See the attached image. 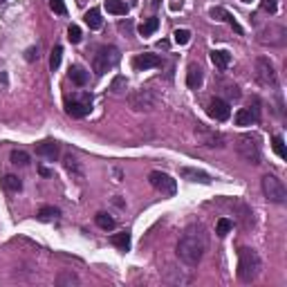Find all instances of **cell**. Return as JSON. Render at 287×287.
<instances>
[{
    "label": "cell",
    "instance_id": "obj_11",
    "mask_svg": "<svg viewBox=\"0 0 287 287\" xmlns=\"http://www.w3.org/2000/svg\"><path fill=\"white\" fill-rule=\"evenodd\" d=\"M206 112H209V117L215 119V122H226L229 114H231V108H229V103H226L224 99L215 97V99H211L209 101V105H206Z\"/></svg>",
    "mask_w": 287,
    "mask_h": 287
},
{
    "label": "cell",
    "instance_id": "obj_7",
    "mask_svg": "<svg viewBox=\"0 0 287 287\" xmlns=\"http://www.w3.org/2000/svg\"><path fill=\"white\" fill-rule=\"evenodd\" d=\"M256 79H258L260 85L265 88H276L278 85V74H276L274 63L267 56H258L256 59Z\"/></svg>",
    "mask_w": 287,
    "mask_h": 287
},
{
    "label": "cell",
    "instance_id": "obj_28",
    "mask_svg": "<svg viewBox=\"0 0 287 287\" xmlns=\"http://www.w3.org/2000/svg\"><path fill=\"white\" fill-rule=\"evenodd\" d=\"M56 285L63 287V285H79V276L72 274V271H61L56 276Z\"/></svg>",
    "mask_w": 287,
    "mask_h": 287
},
{
    "label": "cell",
    "instance_id": "obj_5",
    "mask_svg": "<svg viewBox=\"0 0 287 287\" xmlns=\"http://www.w3.org/2000/svg\"><path fill=\"white\" fill-rule=\"evenodd\" d=\"M260 186H263V193L269 202H274V204H285L287 202V189H285V184L280 178H276V175H265Z\"/></svg>",
    "mask_w": 287,
    "mask_h": 287
},
{
    "label": "cell",
    "instance_id": "obj_25",
    "mask_svg": "<svg viewBox=\"0 0 287 287\" xmlns=\"http://www.w3.org/2000/svg\"><path fill=\"white\" fill-rule=\"evenodd\" d=\"M3 186L9 191V193H18V191H23V182L16 178V175H5Z\"/></svg>",
    "mask_w": 287,
    "mask_h": 287
},
{
    "label": "cell",
    "instance_id": "obj_12",
    "mask_svg": "<svg viewBox=\"0 0 287 287\" xmlns=\"http://www.w3.org/2000/svg\"><path fill=\"white\" fill-rule=\"evenodd\" d=\"M209 16L213 18V21H222V23H226V25H231L236 34H243V32H245V29H243V25H240L238 21H236V16H234V14H231V12H226L224 7H211V9H209Z\"/></svg>",
    "mask_w": 287,
    "mask_h": 287
},
{
    "label": "cell",
    "instance_id": "obj_14",
    "mask_svg": "<svg viewBox=\"0 0 287 287\" xmlns=\"http://www.w3.org/2000/svg\"><path fill=\"white\" fill-rule=\"evenodd\" d=\"M162 65V59L157 56V54H137V56L133 59V68L137 70V72H144V70H150V68H159Z\"/></svg>",
    "mask_w": 287,
    "mask_h": 287
},
{
    "label": "cell",
    "instance_id": "obj_18",
    "mask_svg": "<svg viewBox=\"0 0 287 287\" xmlns=\"http://www.w3.org/2000/svg\"><path fill=\"white\" fill-rule=\"evenodd\" d=\"M204 81V72L202 68H200L198 63H191L189 68H186V85H189L191 90H198L200 85Z\"/></svg>",
    "mask_w": 287,
    "mask_h": 287
},
{
    "label": "cell",
    "instance_id": "obj_35",
    "mask_svg": "<svg viewBox=\"0 0 287 287\" xmlns=\"http://www.w3.org/2000/svg\"><path fill=\"white\" fill-rule=\"evenodd\" d=\"M68 38H70V43H81L83 34H81V29H79V25H70L68 27Z\"/></svg>",
    "mask_w": 287,
    "mask_h": 287
},
{
    "label": "cell",
    "instance_id": "obj_37",
    "mask_svg": "<svg viewBox=\"0 0 287 287\" xmlns=\"http://www.w3.org/2000/svg\"><path fill=\"white\" fill-rule=\"evenodd\" d=\"M49 7H52V12L59 14V16H65V14H68V7H65L63 0H49Z\"/></svg>",
    "mask_w": 287,
    "mask_h": 287
},
{
    "label": "cell",
    "instance_id": "obj_3",
    "mask_svg": "<svg viewBox=\"0 0 287 287\" xmlns=\"http://www.w3.org/2000/svg\"><path fill=\"white\" fill-rule=\"evenodd\" d=\"M122 61V52H119L114 45H103V47L97 49L92 59V68L97 77H103L105 72H110L112 68H117V63Z\"/></svg>",
    "mask_w": 287,
    "mask_h": 287
},
{
    "label": "cell",
    "instance_id": "obj_27",
    "mask_svg": "<svg viewBox=\"0 0 287 287\" xmlns=\"http://www.w3.org/2000/svg\"><path fill=\"white\" fill-rule=\"evenodd\" d=\"M59 213H61V211H59L56 206H41V209H38V220H43V222H49V220L59 218Z\"/></svg>",
    "mask_w": 287,
    "mask_h": 287
},
{
    "label": "cell",
    "instance_id": "obj_4",
    "mask_svg": "<svg viewBox=\"0 0 287 287\" xmlns=\"http://www.w3.org/2000/svg\"><path fill=\"white\" fill-rule=\"evenodd\" d=\"M236 150H238V155L245 159L247 164L258 166L260 159H263V155H260V139H258V135H251V133L240 135V137L236 139Z\"/></svg>",
    "mask_w": 287,
    "mask_h": 287
},
{
    "label": "cell",
    "instance_id": "obj_41",
    "mask_svg": "<svg viewBox=\"0 0 287 287\" xmlns=\"http://www.w3.org/2000/svg\"><path fill=\"white\" fill-rule=\"evenodd\" d=\"M243 3H251V0H243Z\"/></svg>",
    "mask_w": 287,
    "mask_h": 287
},
{
    "label": "cell",
    "instance_id": "obj_16",
    "mask_svg": "<svg viewBox=\"0 0 287 287\" xmlns=\"http://www.w3.org/2000/svg\"><path fill=\"white\" fill-rule=\"evenodd\" d=\"M180 175H182L184 180H189V182H195V184H211V175L204 173V170H200V168L182 166V168H180Z\"/></svg>",
    "mask_w": 287,
    "mask_h": 287
},
{
    "label": "cell",
    "instance_id": "obj_1",
    "mask_svg": "<svg viewBox=\"0 0 287 287\" xmlns=\"http://www.w3.org/2000/svg\"><path fill=\"white\" fill-rule=\"evenodd\" d=\"M206 249H209V234L200 222L189 224L182 231L178 240V247H175V254H178L180 263H184L186 267H198L202 263Z\"/></svg>",
    "mask_w": 287,
    "mask_h": 287
},
{
    "label": "cell",
    "instance_id": "obj_38",
    "mask_svg": "<svg viewBox=\"0 0 287 287\" xmlns=\"http://www.w3.org/2000/svg\"><path fill=\"white\" fill-rule=\"evenodd\" d=\"M260 9H263V12H269V14H276V0H263Z\"/></svg>",
    "mask_w": 287,
    "mask_h": 287
},
{
    "label": "cell",
    "instance_id": "obj_22",
    "mask_svg": "<svg viewBox=\"0 0 287 287\" xmlns=\"http://www.w3.org/2000/svg\"><path fill=\"white\" fill-rule=\"evenodd\" d=\"M94 222H97V226H99V229H103V231H112L114 226H117V222H114L112 215L103 213V211H99V213L94 215Z\"/></svg>",
    "mask_w": 287,
    "mask_h": 287
},
{
    "label": "cell",
    "instance_id": "obj_15",
    "mask_svg": "<svg viewBox=\"0 0 287 287\" xmlns=\"http://www.w3.org/2000/svg\"><path fill=\"white\" fill-rule=\"evenodd\" d=\"M260 36H269V38H265L263 43H269V45H285V36H287V32H285V27L283 25H269V27L265 29Z\"/></svg>",
    "mask_w": 287,
    "mask_h": 287
},
{
    "label": "cell",
    "instance_id": "obj_32",
    "mask_svg": "<svg viewBox=\"0 0 287 287\" xmlns=\"http://www.w3.org/2000/svg\"><path fill=\"white\" fill-rule=\"evenodd\" d=\"M12 164L14 166H27L29 155L25 153V150H12Z\"/></svg>",
    "mask_w": 287,
    "mask_h": 287
},
{
    "label": "cell",
    "instance_id": "obj_8",
    "mask_svg": "<svg viewBox=\"0 0 287 287\" xmlns=\"http://www.w3.org/2000/svg\"><path fill=\"white\" fill-rule=\"evenodd\" d=\"M148 182L155 191H159V193L166 195V198H173V195L178 193V184H175V180L170 178L168 173H162V170H150Z\"/></svg>",
    "mask_w": 287,
    "mask_h": 287
},
{
    "label": "cell",
    "instance_id": "obj_13",
    "mask_svg": "<svg viewBox=\"0 0 287 287\" xmlns=\"http://www.w3.org/2000/svg\"><path fill=\"white\" fill-rule=\"evenodd\" d=\"M260 119V108H258V101H254V108H240L236 112L234 122L236 126H251V124H258Z\"/></svg>",
    "mask_w": 287,
    "mask_h": 287
},
{
    "label": "cell",
    "instance_id": "obj_6",
    "mask_svg": "<svg viewBox=\"0 0 287 287\" xmlns=\"http://www.w3.org/2000/svg\"><path fill=\"white\" fill-rule=\"evenodd\" d=\"M92 110V94L90 92H83L79 97H72V99H65V112L74 119H83L90 114Z\"/></svg>",
    "mask_w": 287,
    "mask_h": 287
},
{
    "label": "cell",
    "instance_id": "obj_17",
    "mask_svg": "<svg viewBox=\"0 0 287 287\" xmlns=\"http://www.w3.org/2000/svg\"><path fill=\"white\" fill-rule=\"evenodd\" d=\"M36 155L43 159H49V162H54V159L59 157V144L54 142V139H45V142L36 144Z\"/></svg>",
    "mask_w": 287,
    "mask_h": 287
},
{
    "label": "cell",
    "instance_id": "obj_36",
    "mask_svg": "<svg viewBox=\"0 0 287 287\" xmlns=\"http://www.w3.org/2000/svg\"><path fill=\"white\" fill-rule=\"evenodd\" d=\"M126 85L128 83H126L124 77H114V81L110 83V90H112L114 94H122V92H126Z\"/></svg>",
    "mask_w": 287,
    "mask_h": 287
},
{
    "label": "cell",
    "instance_id": "obj_2",
    "mask_svg": "<svg viewBox=\"0 0 287 287\" xmlns=\"http://www.w3.org/2000/svg\"><path fill=\"white\" fill-rule=\"evenodd\" d=\"M260 269H263V260H260L258 251L249 249V247H243L238 251V278L243 283H254L258 278Z\"/></svg>",
    "mask_w": 287,
    "mask_h": 287
},
{
    "label": "cell",
    "instance_id": "obj_9",
    "mask_svg": "<svg viewBox=\"0 0 287 287\" xmlns=\"http://www.w3.org/2000/svg\"><path fill=\"white\" fill-rule=\"evenodd\" d=\"M128 101H130V108L137 110V112H150L157 105V94L153 90H137V92H133L128 97Z\"/></svg>",
    "mask_w": 287,
    "mask_h": 287
},
{
    "label": "cell",
    "instance_id": "obj_30",
    "mask_svg": "<svg viewBox=\"0 0 287 287\" xmlns=\"http://www.w3.org/2000/svg\"><path fill=\"white\" fill-rule=\"evenodd\" d=\"M231 229H234V222H231L229 218H220V220H218V224H215V234H218L220 238H224V236L229 234Z\"/></svg>",
    "mask_w": 287,
    "mask_h": 287
},
{
    "label": "cell",
    "instance_id": "obj_23",
    "mask_svg": "<svg viewBox=\"0 0 287 287\" xmlns=\"http://www.w3.org/2000/svg\"><path fill=\"white\" fill-rule=\"evenodd\" d=\"M70 79H72V83H77V85H85L90 79V74L85 72L81 65H72V68H70Z\"/></svg>",
    "mask_w": 287,
    "mask_h": 287
},
{
    "label": "cell",
    "instance_id": "obj_21",
    "mask_svg": "<svg viewBox=\"0 0 287 287\" xmlns=\"http://www.w3.org/2000/svg\"><path fill=\"white\" fill-rule=\"evenodd\" d=\"M105 9H108V14H114V16H126L128 14L126 0H105Z\"/></svg>",
    "mask_w": 287,
    "mask_h": 287
},
{
    "label": "cell",
    "instance_id": "obj_24",
    "mask_svg": "<svg viewBox=\"0 0 287 287\" xmlns=\"http://www.w3.org/2000/svg\"><path fill=\"white\" fill-rule=\"evenodd\" d=\"M110 243L117 247V249L128 251V249H130V234H128V231H122V234H112Z\"/></svg>",
    "mask_w": 287,
    "mask_h": 287
},
{
    "label": "cell",
    "instance_id": "obj_33",
    "mask_svg": "<svg viewBox=\"0 0 287 287\" xmlns=\"http://www.w3.org/2000/svg\"><path fill=\"white\" fill-rule=\"evenodd\" d=\"M65 168H68L70 173H74L77 178H81V175H83V170H81V166H79L77 157H72V155H68V157H65Z\"/></svg>",
    "mask_w": 287,
    "mask_h": 287
},
{
    "label": "cell",
    "instance_id": "obj_34",
    "mask_svg": "<svg viewBox=\"0 0 287 287\" xmlns=\"http://www.w3.org/2000/svg\"><path fill=\"white\" fill-rule=\"evenodd\" d=\"M173 41L178 45H186L191 41V32H189V29H175V32H173Z\"/></svg>",
    "mask_w": 287,
    "mask_h": 287
},
{
    "label": "cell",
    "instance_id": "obj_19",
    "mask_svg": "<svg viewBox=\"0 0 287 287\" xmlns=\"http://www.w3.org/2000/svg\"><path fill=\"white\" fill-rule=\"evenodd\" d=\"M209 56H211V63H213L218 70H226L231 63V54L224 52V49H213Z\"/></svg>",
    "mask_w": 287,
    "mask_h": 287
},
{
    "label": "cell",
    "instance_id": "obj_26",
    "mask_svg": "<svg viewBox=\"0 0 287 287\" xmlns=\"http://www.w3.org/2000/svg\"><path fill=\"white\" fill-rule=\"evenodd\" d=\"M157 27H159V18H148V21L146 23H142L139 25V34H142V36H153L155 32H157Z\"/></svg>",
    "mask_w": 287,
    "mask_h": 287
},
{
    "label": "cell",
    "instance_id": "obj_39",
    "mask_svg": "<svg viewBox=\"0 0 287 287\" xmlns=\"http://www.w3.org/2000/svg\"><path fill=\"white\" fill-rule=\"evenodd\" d=\"M25 59H27V61H36L38 59V47H29L27 54H25Z\"/></svg>",
    "mask_w": 287,
    "mask_h": 287
},
{
    "label": "cell",
    "instance_id": "obj_40",
    "mask_svg": "<svg viewBox=\"0 0 287 287\" xmlns=\"http://www.w3.org/2000/svg\"><path fill=\"white\" fill-rule=\"evenodd\" d=\"M38 173H41L43 178H52V170H49V168H45V166H38Z\"/></svg>",
    "mask_w": 287,
    "mask_h": 287
},
{
    "label": "cell",
    "instance_id": "obj_20",
    "mask_svg": "<svg viewBox=\"0 0 287 287\" xmlns=\"http://www.w3.org/2000/svg\"><path fill=\"white\" fill-rule=\"evenodd\" d=\"M83 21H85V25H88L90 29H101V27H103V18H101V12H99L97 7L88 9V12H85V16H83Z\"/></svg>",
    "mask_w": 287,
    "mask_h": 287
},
{
    "label": "cell",
    "instance_id": "obj_31",
    "mask_svg": "<svg viewBox=\"0 0 287 287\" xmlns=\"http://www.w3.org/2000/svg\"><path fill=\"white\" fill-rule=\"evenodd\" d=\"M61 59H63V47H61V45H56V47L52 49V54H49V68H52V72H54V70H59Z\"/></svg>",
    "mask_w": 287,
    "mask_h": 287
},
{
    "label": "cell",
    "instance_id": "obj_29",
    "mask_svg": "<svg viewBox=\"0 0 287 287\" xmlns=\"http://www.w3.org/2000/svg\"><path fill=\"white\" fill-rule=\"evenodd\" d=\"M271 148H274V153L278 155L280 159H287V150H285V142L280 135H276L274 139H271Z\"/></svg>",
    "mask_w": 287,
    "mask_h": 287
},
{
    "label": "cell",
    "instance_id": "obj_10",
    "mask_svg": "<svg viewBox=\"0 0 287 287\" xmlns=\"http://www.w3.org/2000/svg\"><path fill=\"white\" fill-rule=\"evenodd\" d=\"M195 135H198V142L206 146V148H224V135L215 133V130L206 128L204 124H198V128H195Z\"/></svg>",
    "mask_w": 287,
    "mask_h": 287
}]
</instances>
